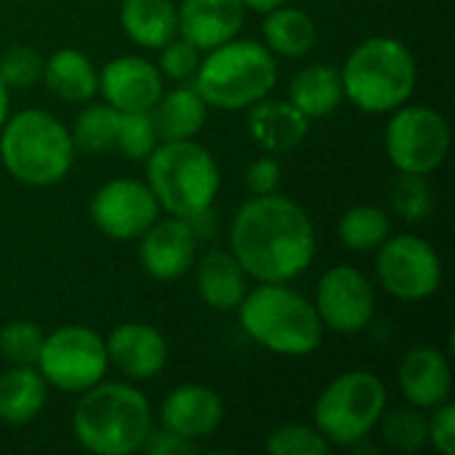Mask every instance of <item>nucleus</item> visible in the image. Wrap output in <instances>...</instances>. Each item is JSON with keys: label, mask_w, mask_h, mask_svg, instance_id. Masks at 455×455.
I'll list each match as a JSON object with an SVG mask.
<instances>
[{"label": "nucleus", "mask_w": 455, "mask_h": 455, "mask_svg": "<svg viewBox=\"0 0 455 455\" xmlns=\"http://www.w3.org/2000/svg\"><path fill=\"white\" fill-rule=\"evenodd\" d=\"M232 256L259 283H291L301 277L317 253V232L309 213L283 195H253L232 219Z\"/></svg>", "instance_id": "f257e3e1"}, {"label": "nucleus", "mask_w": 455, "mask_h": 455, "mask_svg": "<svg viewBox=\"0 0 455 455\" xmlns=\"http://www.w3.org/2000/svg\"><path fill=\"white\" fill-rule=\"evenodd\" d=\"M152 429L149 400L125 381H99L80 392L72 435L88 453L128 455L141 451Z\"/></svg>", "instance_id": "f03ea898"}, {"label": "nucleus", "mask_w": 455, "mask_h": 455, "mask_svg": "<svg viewBox=\"0 0 455 455\" xmlns=\"http://www.w3.org/2000/svg\"><path fill=\"white\" fill-rule=\"evenodd\" d=\"M243 331L267 352L307 357L323 344V323L315 304L285 283H261L237 307Z\"/></svg>", "instance_id": "7ed1b4c3"}, {"label": "nucleus", "mask_w": 455, "mask_h": 455, "mask_svg": "<svg viewBox=\"0 0 455 455\" xmlns=\"http://www.w3.org/2000/svg\"><path fill=\"white\" fill-rule=\"evenodd\" d=\"M419 72L413 51L387 35L363 40L341 67L344 99L368 115H387L403 107L413 88Z\"/></svg>", "instance_id": "20e7f679"}, {"label": "nucleus", "mask_w": 455, "mask_h": 455, "mask_svg": "<svg viewBox=\"0 0 455 455\" xmlns=\"http://www.w3.org/2000/svg\"><path fill=\"white\" fill-rule=\"evenodd\" d=\"M147 184L160 208L179 219L211 213L221 187L216 157L195 139L160 141L147 157Z\"/></svg>", "instance_id": "39448f33"}, {"label": "nucleus", "mask_w": 455, "mask_h": 455, "mask_svg": "<svg viewBox=\"0 0 455 455\" xmlns=\"http://www.w3.org/2000/svg\"><path fill=\"white\" fill-rule=\"evenodd\" d=\"M0 163L19 184L53 187L75 163L72 133L45 109H21L0 128Z\"/></svg>", "instance_id": "423d86ee"}, {"label": "nucleus", "mask_w": 455, "mask_h": 455, "mask_svg": "<svg viewBox=\"0 0 455 455\" xmlns=\"http://www.w3.org/2000/svg\"><path fill=\"white\" fill-rule=\"evenodd\" d=\"M277 85L275 53L259 40H227L200 59L195 72V88L208 107L216 109H248L269 96Z\"/></svg>", "instance_id": "0eeeda50"}, {"label": "nucleus", "mask_w": 455, "mask_h": 455, "mask_svg": "<svg viewBox=\"0 0 455 455\" xmlns=\"http://www.w3.org/2000/svg\"><path fill=\"white\" fill-rule=\"evenodd\" d=\"M387 411V387L371 371H347L336 376L315 403V427L331 445H355L365 440Z\"/></svg>", "instance_id": "6e6552de"}, {"label": "nucleus", "mask_w": 455, "mask_h": 455, "mask_svg": "<svg viewBox=\"0 0 455 455\" xmlns=\"http://www.w3.org/2000/svg\"><path fill=\"white\" fill-rule=\"evenodd\" d=\"M109 368L104 339L85 325H61L45 336L37 371L43 379L69 395H80L99 384Z\"/></svg>", "instance_id": "1a4fd4ad"}, {"label": "nucleus", "mask_w": 455, "mask_h": 455, "mask_svg": "<svg viewBox=\"0 0 455 455\" xmlns=\"http://www.w3.org/2000/svg\"><path fill=\"white\" fill-rule=\"evenodd\" d=\"M451 149L448 120L427 104H403L387 125V155L403 173H435Z\"/></svg>", "instance_id": "9d476101"}, {"label": "nucleus", "mask_w": 455, "mask_h": 455, "mask_svg": "<svg viewBox=\"0 0 455 455\" xmlns=\"http://www.w3.org/2000/svg\"><path fill=\"white\" fill-rule=\"evenodd\" d=\"M376 272L387 293L400 301H424L443 283L440 253L419 235H389L379 248Z\"/></svg>", "instance_id": "9b49d317"}, {"label": "nucleus", "mask_w": 455, "mask_h": 455, "mask_svg": "<svg viewBox=\"0 0 455 455\" xmlns=\"http://www.w3.org/2000/svg\"><path fill=\"white\" fill-rule=\"evenodd\" d=\"M160 219V203L147 181L112 179L91 200L93 227L112 240H139Z\"/></svg>", "instance_id": "f8f14e48"}, {"label": "nucleus", "mask_w": 455, "mask_h": 455, "mask_svg": "<svg viewBox=\"0 0 455 455\" xmlns=\"http://www.w3.org/2000/svg\"><path fill=\"white\" fill-rule=\"evenodd\" d=\"M312 304L323 328L352 336L371 325L376 315V291L360 269L341 264L320 277Z\"/></svg>", "instance_id": "ddd939ff"}, {"label": "nucleus", "mask_w": 455, "mask_h": 455, "mask_svg": "<svg viewBox=\"0 0 455 455\" xmlns=\"http://www.w3.org/2000/svg\"><path fill=\"white\" fill-rule=\"evenodd\" d=\"M139 240V259L152 280H176L195 264L197 232L187 219H157Z\"/></svg>", "instance_id": "4468645a"}, {"label": "nucleus", "mask_w": 455, "mask_h": 455, "mask_svg": "<svg viewBox=\"0 0 455 455\" xmlns=\"http://www.w3.org/2000/svg\"><path fill=\"white\" fill-rule=\"evenodd\" d=\"M99 91L117 112H152L163 96V75L141 56H117L99 72Z\"/></svg>", "instance_id": "2eb2a0df"}, {"label": "nucleus", "mask_w": 455, "mask_h": 455, "mask_svg": "<svg viewBox=\"0 0 455 455\" xmlns=\"http://www.w3.org/2000/svg\"><path fill=\"white\" fill-rule=\"evenodd\" d=\"M107 357L125 379L149 381L163 373L168 363V344L163 333L147 323H123L107 339Z\"/></svg>", "instance_id": "dca6fc26"}, {"label": "nucleus", "mask_w": 455, "mask_h": 455, "mask_svg": "<svg viewBox=\"0 0 455 455\" xmlns=\"http://www.w3.org/2000/svg\"><path fill=\"white\" fill-rule=\"evenodd\" d=\"M221 421L224 403L211 387L203 384L176 387L160 408V424L192 443L211 437L221 427Z\"/></svg>", "instance_id": "f3484780"}, {"label": "nucleus", "mask_w": 455, "mask_h": 455, "mask_svg": "<svg viewBox=\"0 0 455 455\" xmlns=\"http://www.w3.org/2000/svg\"><path fill=\"white\" fill-rule=\"evenodd\" d=\"M179 35L200 51H211L232 37L245 24V5L240 0H181Z\"/></svg>", "instance_id": "a211bd4d"}, {"label": "nucleus", "mask_w": 455, "mask_h": 455, "mask_svg": "<svg viewBox=\"0 0 455 455\" xmlns=\"http://www.w3.org/2000/svg\"><path fill=\"white\" fill-rule=\"evenodd\" d=\"M400 389L408 405L421 411L443 405L453 392L448 357L437 347H413L400 363Z\"/></svg>", "instance_id": "6ab92c4d"}, {"label": "nucleus", "mask_w": 455, "mask_h": 455, "mask_svg": "<svg viewBox=\"0 0 455 455\" xmlns=\"http://www.w3.org/2000/svg\"><path fill=\"white\" fill-rule=\"evenodd\" d=\"M248 109V133L269 155H285L296 149L309 133V117H304L291 101L264 96Z\"/></svg>", "instance_id": "aec40b11"}, {"label": "nucleus", "mask_w": 455, "mask_h": 455, "mask_svg": "<svg viewBox=\"0 0 455 455\" xmlns=\"http://www.w3.org/2000/svg\"><path fill=\"white\" fill-rule=\"evenodd\" d=\"M197 293L216 312H235L248 293V275L232 251H208L197 267Z\"/></svg>", "instance_id": "412c9836"}, {"label": "nucleus", "mask_w": 455, "mask_h": 455, "mask_svg": "<svg viewBox=\"0 0 455 455\" xmlns=\"http://www.w3.org/2000/svg\"><path fill=\"white\" fill-rule=\"evenodd\" d=\"M48 403V381L35 365H13L0 376V421L24 427L40 416Z\"/></svg>", "instance_id": "4be33fe9"}, {"label": "nucleus", "mask_w": 455, "mask_h": 455, "mask_svg": "<svg viewBox=\"0 0 455 455\" xmlns=\"http://www.w3.org/2000/svg\"><path fill=\"white\" fill-rule=\"evenodd\" d=\"M149 115L160 141H181L200 133L208 120V104L195 85H179L168 93L163 91Z\"/></svg>", "instance_id": "5701e85b"}, {"label": "nucleus", "mask_w": 455, "mask_h": 455, "mask_svg": "<svg viewBox=\"0 0 455 455\" xmlns=\"http://www.w3.org/2000/svg\"><path fill=\"white\" fill-rule=\"evenodd\" d=\"M288 101L309 120H323L339 109L344 101L341 69L331 64H309L301 69L288 88Z\"/></svg>", "instance_id": "b1692460"}, {"label": "nucleus", "mask_w": 455, "mask_h": 455, "mask_svg": "<svg viewBox=\"0 0 455 455\" xmlns=\"http://www.w3.org/2000/svg\"><path fill=\"white\" fill-rule=\"evenodd\" d=\"M120 24L136 45L160 51L179 32V11L173 0H123Z\"/></svg>", "instance_id": "393cba45"}, {"label": "nucleus", "mask_w": 455, "mask_h": 455, "mask_svg": "<svg viewBox=\"0 0 455 455\" xmlns=\"http://www.w3.org/2000/svg\"><path fill=\"white\" fill-rule=\"evenodd\" d=\"M43 80L61 101H91L99 91V69L77 48H59L43 61Z\"/></svg>", "instance_id": "a878e982"}, {"label": "nucleus", "mask_w": 455, "mask_h": 455, "mask_svg": "<svg viewBox=\"0 0 455 455\" xmlns=\"http://www.w3.org/2000/svg\"><path fill=\"white\" fill-rule=\"evenodd\" d=\"M264 45L285 59L307 56L317 43V27L312 16L301 8H291L288 3L264 13Z\"/></svg>", "instance_id": "bb28decb"}, {"label": "nucleus", "mask_w": 455, "mask_h": 455, "mask_svg": "<svg viewBox=\"0 0 455 455\" xmlns=\"http://www.w3.org/2000/svg\"><path fill=\"white\" fill-rule=\"evenodd\" d=\"M392 235V219L384 208L376 205H355L339 221V240L349 251H376Z\"/></svg>", "instance_id": "cd10ccee"}, {"label": "nucleus", "mask_w": 455, "mask_h": 455, "mask_svg": "<svg viewBox=\"0 0 455 455\" xmlns=\"http://www.w3.org/2000/svg\"><path fill=\"white\" fill-rule=\"evenodd\" d=\"M117 128L120 112L112 104H88L72 125V144L75 149L88 155L107 152L117 141Z\"/></svg>", "instance_id": "c85d7f7f"}, {"label": "nucleus", "mask_w": 455, "mask_h": 455, "mask_svg": "<svg viewBox=\"0 0 455 455\" xmlns=\"http://www.w3.org/2000/svg\"><path fill=\"white\" fill-rule=\"evenodd\" d=\"M389 203L408 224H421L435 211V189L421 173H397L389 184Z\"/></svg>", "instance_id": "c756f323"}, {"label": "nucleus", "mask_w": 455, "mask_h": 455, "mask_svg": "<svg viewBox=\"0 0 455 455\" xmlns=\"http://www.w3.org/2000/svg\"><path fill=\"white\" fill-rule=\"evenodd\" d=\"M381 421H384V443L400 453H416L429 443V419L416 405L395 408L389 413L384 411Z\"/></svg>", "instance_id": "7c9ffc66"}, {"label": "nucleus", "mask_w": 455, "mask_h": 455, "mask_svg": "<svg viewBox=\"0 0 455 455\" xmlns=\"http://www.w3.org/2000/svg\"><path fill=\"white\" fill-rule=\"evenodd\" d=\"M45 333L29 320H13L0 331V355L11 365H37Z\"/></svg>", "instance_id": "2f4dec72"}, {"label": "nucleus", "mask_w": 455, "mask_h": 455, "mask_svg": "<svg viewBox=\"0 0 455 455\" xmlns=\"http://www.w3.org/2000/svg\"><path fill=\"white\" fill-rule=\"evenodd\" d=\"M157 144H160V139H157L149 112H120V128H117L115 147L128 160H147Z\"/></svg>", "instance_id": "473e14b6"}, {"label": "nucleus", "mask_w": 455, "mask_h": 455, "mask_svg": "<svg viewBox=\"0 0 455 455\" xmlns=\"http://www.w3.org/2000/svg\"><path fill=\"white\" fill-rule=\"evenodd\" d=\"M328 451L331 443L317 432V427L307 424H285L267 440V453L272 455H325Z\"/></svg>", "instance_id": "72a5a7b5"}, {"label": "nucleus", "mask_w": 455, "mask_h": 455, "mask_svg": "<svg viewBox=\"0 0 455 455\" xmlns=\"http://www.w3.org/2000/svg\"><path fill=\"white\" fill-rule=\"evenodd\" d=\"M0 77L8 88H27L43 77V59L32 45H11L0 56Z\"/></svg>", "instance_id": "f704fd0d"}, {"label": "nucleus", "mask_w": 455, "mask_h": 455, "mask_svg": "<svg viewBox=\"0 0 455 455\" xmlns=\"http://www.w3.org/2000/svg\"><path fill=\"white\" fill-rule=\"evenodd\" d=\"M200 67V48H195L184 37H173L160 48V72L171 80H189Z\"/></svg>", "instance_id": "c9c22d12"}, {"label": "nucleus", "mask_w": 455, "mask_h": 455, "mask_svg": "<svg viewBox=\"0 0 455 455\" xmlns=\"http://www.w3.org/2000/svg\"><path fill=\"white\" fill-rule=\"evenodd\" d=\"M435 416L429 419V443L443 455H455V405L445 400L443 405L432 408Z\"/></svg>", "instance_id": "e433bc0d"}, {"label": "nucleus", "mask_w": 455, "mask_h": 455, "mask_svg": "<svg viewBox=\"0 0 455 455\" xmlns=\"http://www.w3.org/2000/svg\"><path fill=\"white\" fill-rule=\"evenodd\" d=\"M283 168L275 157H259L248 173H245V187L251 189V195H272L280 184Z\"/></svg>", "instance_id": "4c0bfd02"}, {"label": "nucleus", "mask_w": 455, "mask_h": 455, "mask_svg": "<svg viewBox=\"0 0 455 455\" xmlns=\"http://www.w3.org/2000/svg\"><path fill=\"white\" fill-rule=\"evenodd\" d=\"M141 451H147L149 455H187L197 451V443L184 440V437L173 435L171 429L160 427V429H149Z\"/></svg>", "instance_id": "58836bf2"}, {"label": "nucleus", "mask_w": 455, "mask_h": 455, "mask_svg": "<svg viewBox=\"0 0 455 455\" xmlns=\"http://www.w3.org/2000/svg\"><path fill=\"white\" fill-rule=\"evenodd\" d=\"M245 5V11H256V13H269L280 5H285L288 0H240Z\"/></svg>", "instance_id": "ea45409f"}, {"label": "nucleus", "mask_w": 455, "mask_h": 455, "mask_svg": "<svg viewBox=\"0 0 455 455\" xmlns=\"http://www.w3.org/2000/svg\"><path fill=\"white\" fill-rule=\"evenodd\" d=\"M8 115H11V96H8V85L0 77V128L5 125Z\"/></svg>", "instance_id": "a19ab883"}]
</instances>
